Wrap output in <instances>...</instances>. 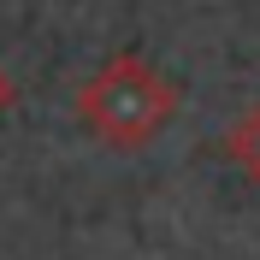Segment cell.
<instances>
[{
    "label": "cell",
    "instance_id": "obj_2",
    "mask_svg": "<svg viewBox=\"0 0 260 260\" xmlns=\"http://www.w3.org/2000/svg\"><path fill=\"white\" fill-rule=\"evenodd\" d=\"M225 154H231V166H237L248 183H260V101L225 130Z\"/></svg>",
    "mask_w": 260,
    "mask_h": 260
},
{
    "label": "cell",
    "instance_id": "obj_1",
    "mask_svg": "<svg viewBox=\"0 0 260 260\" xmlns=\"http://www.w3.org/2000/svg\"><path fill=\"white\" fill-rule=\"evenodd\" d=\"M178 113V83L142 53H113L77 89V118L107 148H148Z\"/></svg>",
    "mask_w": 260,
    "mask_h": 260
},
{
    "label": "cell",
    "instance_id": "obj_3",
    "mask_svg": "<svg viewBox=\"0 0 260 260\" xmlns=\"http://www.w3.org/2000/svg\"><path fill=\"white\" fill-rule=\"evenodd\" d=\"M12 101H18V83H12V77H6V65H0V118L12 113Z\"/></svg>",
    "mask_w": 260,
    "mask_h": 260
}]
</instances>
